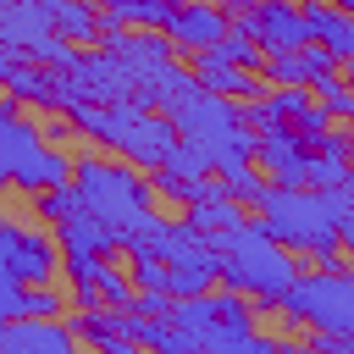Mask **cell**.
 Here are the masks:
<instances>
[{
    "label": "cell",
    "instance_id": "cell-10",
    "mask_svg": "<svg viewBox=\"0 0 354 354\" xmlns=\"http://www.w3.org/2000/svg\"><path fill=\"white\" fill-rule=\"evenodd\" d=\"M0 354H77V332L50 321H6L0 332Z\"/></svg>",
    "mask_w": 354,
    "mask_h": 354
},
{
    "label": "cell",
    "instance_id": "cell-26",
    "mask_svg": "<svg viewBox=\"0 0 354 354\" xmlns=\"http://www.w3.org/2000/svg\"><path fill=\"white\" fill-rule=\"evenodd\" d=\"M33 6H39V11H44V17H50V22H55V11H61V6H66V0H33Z\"/></svg>",
    "mask_w": 354,
    "mask_h": 354
},
{
    "label": "cell",
    "instance_id": "cell-24",
    "mask_svg": "<svg viewBox=\"0 0 354 354\" xmlns=\"http://www.w3.org/2000/svg\"><path fill=\"white\" fill-rule=\"evenodd\" d=\"M337 238H343V249H354V205L337 216Z\"/></svg>",
    "mask_w": 354,
    "mask_h": 354
},
{
    "label": "cell",
    "instance_id": "cell-13",
    "mask_svg": "<svg viewBox=\"0 0 354 354\" xmlns=\"http://www.w3.org/2000/svg\"><path fill=\"white\" fill-rule=\"evenodd\" d=\"M332 55L321 50V44H304V50H282V55H266V77L277 83V88H299V83H321V77H332Z\"/></svg>",
    "mask_w": 354,
    "mask_h": 354
},
{
    "label": "cell",
    "instance_id": "cell-27",
    "mask_svg": "<svg viewBox=\"0 0 354 354\" xmlns=\"http://www.w3.org/2000/svg\"><path fill=\"white\" fill-rule=\"evenodd\" d=\"M221 6H227V11H238V17H243V11H254V6H260V0H221Z\"/></svg>",
    "mask_w": 354,
    "mask_h": 354
},
{
    "label": "cell",
    "instance_id": "cell-25",
    "mask_svg": "<svg viewBox=\"0 0 354 354\" xmlns=\"http://www.w3.org/2000/svg\"><path fill=\"white\" fill-rule=\"evenodd\" d=\"M105 354H144V343H138V337H122V343H111Z\"/></svg>",
    "mask_w": 354,
    "mask_h": 354
},
{
    "label": "cell",
    "instance_id": "cell-8",
    "mask_svg": "<svg viewBox=\"0 0 354 354\" xmlns=\"http://www.w3.org/2000/svg\"><path fill=\"white\" fill-rule=\"evenodd\" d=\"M232 33V17H227V6H216V0H177V11H171V22H166V39L177 44V50H216L221 39Z\"/></svg>",
    "mask_w": 354,
    "mask_h": 354
},
{
    "label": "cell",
    "instance_id": "cell-19",
    "mask_svg": "<svg viewBox=\"0 0 354 354\" xmlns=\"http://www.w3.org/2000/svg\"><path fill=\"white\" fill-rule=\"evenodd\" d=\"M205 354H288V348H282L277 337H260V332L249 326V332H221V337H210Z\"/></svg>",
    "mask_w": 354,
    "mask_h": 354
},
{
    "label": "cell",
    "instance_id": "cell-5",
    "mask_svg": "<svg viewBox=\"0 0 354 354\" xmlns=\"http://www.w3.org/2000/svg\"><path fill=\"white\" fill-rule=\"evenodd\" d=\"M55 271H66V249H61V238H50V232H28L22 221H6V227H0V277L28 282V288H44Z\"/></svg>",
    "mask_w": 354,
    "mask_h": 354
},
{
    "label": "cell",
    "instance_id": "cell-23",
    "mask_svg": "<svg viewBox=\"0 0 354 354\" xmlns=\"http://www.w3.org/2000/svg\"><path fill=\"white\" fill-rule=\"evenodd\" d=\"M133 315H171L177 310V299L171 293H133V304H127Z\"/></svg>",
    "mask_w": 354,
    "mask_h": 354
},
{
    "label": "cell",
    "instance_id": "cell-1",
    "mask_svg": "<svg viewBox=\"0 0 354 354\" xmlns=\"http://www.w3.org/2000/svg\"><path fill=\"white\" fill-rule=\"evenodd\" d=\"M216 254H221V282L254 304H282L299 282L288 243H277L266 221H243L238 232L216 238Z\"/></svg>",
    "mask_w": 354,
    "mask_h": 354
},
{
    "label": "cell",
    "instance_id": "cell-11",
    "mask_svg": "<svg viewBox=\"0 0 354 354\" xmlns=\"http://www.w3.org/2000/svg\"><path fill=\"white\" fill-rule=\"evenodd\" d=\"M171 50H177V44L160 39L155 28H133V33H116V39H111V55L138 77V88H144L160 66H171Z\"/></svg>",
    "mask_w": 354,
    "mask_h": 354
},
{
    "label": "cell",
    "instance_id": "cell-12",
    "mask_svg": "<svg viewBox=\"0 0 354 354\" xmlns=\"http://www.w3.org/2000/svg\"><path fill=\"white\" fill-rule=\"evenodd\" d=\"M55 238H61V249H66V254H94V260H105L111 249H127V232H122L116 221L94 216V210H77L72 221H61V227H55Z\"/></svg>",
    "mask_w": 354,
    "mask_h": 354
},
{
    "label": "cell",
    "instance_id": "cell-14",
    "mask_svg": "<svg viewBox=\"0 0 354 354\" xmlns=\"http://www.w3.org/2000/svg\"><path fill=\"white\" fill-rule=\"evenodd\" d=\"M304 17H310V33H315V44H321L332 61H354V17H348L343 6L304 0Z\"/></svg>",
    "mask_w": 354,
    "mask_h": 354
},
{
    "label": "cell",
    "instance_id": "cell-21",
    "mask_svg": "<svg viewBox=\"0 0 354 354\" xmlns=\"http://www.w3.org/2000/svg\"><path fill=\"white\" fill-rule=\"evenodd\" d=\"M216 55H221V61H232V66H243V72L266 61V50H260V39H254L249 28H232V33L216 44Z\"/></svg>",
    "mask_w": 354,
    "mask_h": 354
},
{
    "label": "cell",
    "instance_id": "cell-17",
    "mask_svg": "<svg viewBox=\"0 0 354 354\" xmlns=\"http://www.w3.org/2000/svg\"><path fill=\"white\" fill-rule=\"evenodd\" d=\"M66 304H61V293L44 282V288H28V282H11L6 277V288H0V315L6 321H50V315H61Z\"/></svg>",
    "mask_w": 354,
    "mask_h": 354
},
{
    "label": "cell",
    "instance_id": "cell-18",
    "mask_svg": "<svg viewBox=\"0 0 354 354\" xmlns=\"http://www.w3.org/2000/svg\"><path fill=\"white\" fill-rule=\"evenodd\" d=\"M55 33H66L72 44H77V39H94V33H105V22H100V6H88V0H66V6L55 11Z\"/></svg>",
    "mask_w": 354,
    "mask_h": 354
},
{
    "label": "cell",
    "instance_id": "cell-3",
    "mask_svg": "<svg viewBox=\"0 0 354 354\" xmlns=\"http://www.w3.org/2000/svg\"><path fill=\"white\" fill-rule=\"evenodd\" d=\"M72 183H77L83 205H88L94 216L116 221L127 238L160 221V216L149 210V199H155V183L133 177V166H111V160H77V177H72Z\"/></svg>",
    "mask_w": 354,
    "mask_h": 354
},
{
    "label": "cell",
    "instance_id": "cell-9",
    "mask_svg": "<svg viewBox=\"0 0 354 354\" xmlns=\"http://www.w3.org/2000/svg\"><path fill=\"white\" fill-rule=\"evenodd\" d=\"M310 155H315V144H310L299 127H288V122L266 127V133H260V149H254L260 171H266V177H277V183H288V188H299V183H304V160H310Z\"/></svg>",
    "mask_w": 354,
    "mask_h": 354
},
{
    "label": "cell",
    "instance_id": "cell-22",
    "mask_svg": "<svg viewBox=\"0 0 354 354\" xmlns=\"http://www.w3.org/2000/svg\"><path fill=\"white\" fill-rule=\"evenodd\" d=\"M315 100H321L326 116H348V122H354V88H348V77H337V72L321 77V83H315Z\"/></svg>",
    "mask_w": 354,
    "mask_h": 354
},
{
    "label": "cell",
    "instance_id": "cell-16",
    "mask_svg": "<svg viewBox=\"0 0 354 354\" xmlns=\"http://www.w3.org/2000/svg\"><path fill=\"white\" fill-rule=\"evenodd\" d=\"M194 77H199V88H210V94H227V100H254V94H260V83H254L243 66L221 61L216 50H199V55H194Z\"/></svg>",
    "mask_w": 354,
    "mask_h": 354
},
{
    "label": "cell",
    "instance_id": "cell-7",
    "mask_svg": "<svg viewBox=\"0 0 354 354\" xmlns=\"http://www.w3.org/2000/svg\"><path fill=\"white\" fill-rule=\"evenodd\" d=\"M238 28H249V33L260 39L266 55H282V50H304V44H315L310 17H304V6H293V0H260L254 11L238 17Z\"/></svg>",
    "mask_w": 354,
    "mask_h": 354
},
{
    "label": "cell",
    "instance_id": "cell-28",
    "mask_svg": "<svg viewBox=\"0 0 354 354\" xmlns=\"http://www.w3.org/2000/svg\"><path fill=\"white\" fill-rule=\"evenodd\" d=\"M88 6H100V11H111V6H116V0H88Z\"/></svg>",
    "mask_w": 354,
    "mask_h": 354
},
{
    "label": "cell",
    "instance_id": "cell-29",
    "mask_svg": "<svg viewBox=\"0 0 354 354\" xmlns=\"http://www.w3.org/2000/svg\"><path fill=\"white\" fill-rule=\"evenodd\" d=\"M348 88H354V61H348Z\"/></svg>",
    "mask_w": 354,
    "mask_h": 354
},
{
    "label": "cell",
    "instance_id": "cell-20",
    "mask_svg": "<svg viewBox=\"0 0 354 354\" xmlns=\"http://www.w3.org/2000/svg\"><path fill=\"white\" fill-rule=\"evenodd\" d=\"M221 194H232L238 205H254V210H260V199H266V183H260V171L243 160V166H221Z\"/></svg>",
    "mask_w": 354,
    "mask_h": 354
},
{
    "label": "cell",
    "instance_id": "cell-4",
    "mask_svg": "<svg viewBox=\"0 0 354 354\" xmlns=\"http://www.w3.org/2000/svg\"><path fill=\"white\" fill-rule=\"evenodd\" d=\"M282 315L293 321H310L315 332H332V337H348L354 343V277L348 271H299L293 293L282 299Z\"/></svg>",
    "mask_w": 354,
    "mask_h": 354
},
{
    "label": "cell",
    "instance_id": "cell-15",
    "mask_svg": "<svg viewBox=\"0 0 354 354\" xmlns=\"http://www.w3.org/2000/svg\"><path fill=\"white\" fill-rule=\"evenodd\" d=\"M183 221H188L194 232H205V238L216 243V238L238 232V227H243L249 216H243V205H238L232 194H221V183H216V188H210L205 199H194V205H188V216H183Z\"/></svg>",
    "mask_w": 354,
    "mask_h": 354
},
{
    "label": "cell",
    "instance_id": "cell-2",
    "mask_svg": "<svg viewBox=\"0 0 354 354\" xmlns=\"http://www.w3.org/2000/svg\"><path fill=\"white\" fill-rule=\"evenodd\" d=\"M260 221L271 227L277 243L310 254V260L326 266V271H343L337 210H332V199H326L321 188H288V183L266 188V199H260Z\"/></svg>",
    "mask_w": 354,
    "mask_h": 354
},
{
    "label": "cell",
    "instance_id": "cell-6",
    "mask_svg": "<svg viewBox=\"0 0 354 354\" xmlns=\"http://www.w3.org/2000/svg\"><path fill=\"white\" fill-rule=\"evenodd\" d=\"M171 315H177L194 337H205V343H210V337H221V332H249V326H254L249 299H243V293H232V288H227V293H216V288H210V293H199V299H177V310H171Z\"/></svg>",
    "mask_w": 354,
    "mask_h": 354
}]
</instances>
